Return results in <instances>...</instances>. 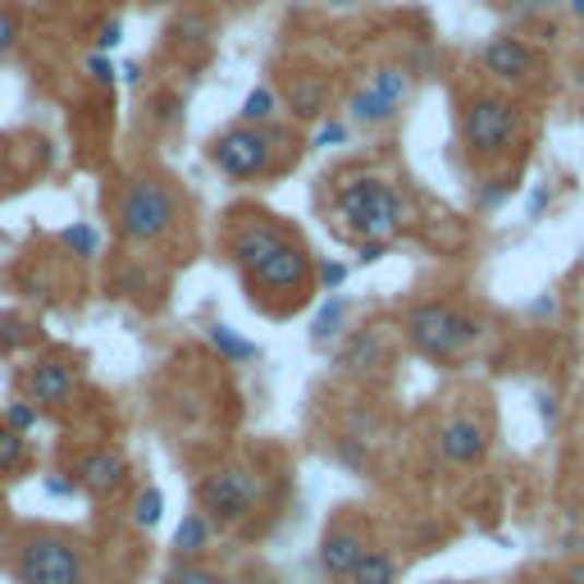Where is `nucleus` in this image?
<instances>
[{"label":"nucleus","instance_id":"obj_1","mask_svg":"<svg viewBox=\"0 0 584 584\" xmlns=\"http://www.w3.org/2000/svg\"><path fill=\"white\" fill-rule=\"evenodd\" d=\"M228 251H234L238 270L247 274V284L261 293H301L315 278V261L307 257V247L265 219L242 224Z\"/></svg>","mask_w":584,"mask_h":584},{"label":"nucleus","instance_id":"obj_2","mask_svg":"<svg viewBox=\"0 0 584 584\" xmlns=\"http://www.w3.org/2000/svg\"><path fill=\"white\" fill-rule=\"evenodd\" d=\"M334 215L351 242H393L406 228V201L393 183L374 179V174H357L338 188Z\"/></svg>","mask_w":584,"mask_h":584},{"label":"nucleus","instance_id":"obj_3","mask_svg":"<svg viewBox=\"0 0 584 584\" xmlns=\"http://www.w3.org/2000/svg\"><path fill=\"white\" fill-rule=\"evenodd\" d=\"M485 334V320L452 301H416L406 311V343L429 361H452Z\"/></svg>","mask_w":584,"mask_h":584},{"label":"nucleus","instance_id":"obj_4","mask_svg":"<svg viewBox=\"0 0 584 584\" xmlns=\"http://www.w3.org/2000/svg\"><path fill=\"white\" fill-rule=\"evenodd\" d=\"M14 584H87V552L56 529H33L14 552Z\"/></svg>","mask_w":584,"mask_h":584},{"label":"nucleus","instance_id":"obj_5","mask_svg":"<svg viewBox=\"0 0 584 584\" xmlns=\"http://www.w3.org/2000/svg\"><path fill=\"white\" fill-rule=\"evenodd\" d=\"M174 219H179V196H174L169 179L142 174V179H133L119 192L115 224L123 242H156L174 228Z\"/></svg>","mask_w":584,"mask_h":584},{"label":"nucleus","instance_id":"obj_6","mask_svg":"<svg viewBox=\"0 0 584 584\" xmlns=\"http://www.w3.org/2000/svg\"><path fill=\"white\" fill-rule=\"evenodd\" d=\"M521 133V115L506 96H470L462 110V138L470 156H502Z\"/></svg>","mask_w":584,"mask_h":584},{"label":"nucleus","instance_id":"obj_7","mask_svg":"<svg viewBox=\"0 0 584 584\" xmlns=\"http://www.w3.org/2000/svg\"><path fill=\"white\" fill-rule=\"evenodd\" d=\"M196 498H201V516L211 525H238L242 516H251V506L261 498V485L247 466H215L196 485Z\"/></svg>","mask_w":584,"mask_h":584},{"label":"nucleus","instance_id":"obj_8","mask_svg":"<svg viewBox=\"0 0 584 584\" xmlns=\"http://www.w3.org/2000/svg\"><path fill=\"white\" fill-rule=\"evenodd\" d=\"M270 142H274V133L251 129V123H234V129L211 142V160L224 179L247 183V179H257V174L270 169Z\"/></svg>","mask_w":584,"mask_h":584},{"label":"nucleus","instance_id":"obj_9","mask_svg":"<svg viewBox=\"0 0 584 584\" xmlns=\"http://www.w3.org/2000/svg\"><path fill=\"white\" fill-rule=\"evenodd\" d=\"M370 548H374L370 544V529L357 516H343V521L329 525V535L320 539V567H324V575L334 580V584H343L351 575V567H357Z\"/></svg>","mask_w":584,"mask_h":584},{"label":"nucleus","instance_id":"obj_10","mask_svg":"<svg viewBox=\"0 0 584 584\" xmlns=\"http://www.w3.org/2000/svg\"><path fill=\"white\" fill-rule=\"evenodd\" d=\"M479 64H485V73L493 83L516 87V83H529V73L539 69V56H535V46H525L521 37L502 33V37H493L485 50H479Z\"/></svg>","mask_w":584,"mask_h":584},{"label":"nucleus","instance_id":"obj_11","mask_svg":"<svg viewBox=\"0 0 584 584\" xmlns=\"http://www.w3.org/2000/svg\"><path fill=\"white\" fill-rule=\"evenodd\" d=\"M79 485L92 498H115L123 485H129V456L115 448H92L79 462Z\"/></svg>","mask_w":584,"mask_h":584},{"label":"nucleus","instance_id":"obj_12","mask_svg":"<svg viewBox=\"0 0 584 584\" xmlns=\"http://www.w3.org/2000/svg\"><path fill=\"white\" fill-rule=\"evenodd\" d=\"M439 452L448 456L452 466H475L479 456L489 452V429H485V420H475V416H452V420L439 429Z\"/></svg>","mask_w":584,"mask_h":584},{"label":"nucleus","instance_id":"obj_13","mask_svg":"<svg viewBox=\"0 0 584 584\" xmlns=\"http://www.w3.org/2000/svg\"><path fill=\"white\" fill-rule=\"evenodd\" d=\"M389 366V343L379 338V329L366 324L357 334H347L343 351H338V370L351 374V379H374L379 370Z\"/></svg>","mask_w":584,"mask_h":584},{"label":"nucleus","instance_id":"obj_14","mask_svg":"<svg viewBox=\"0 0 584 584\" xmlns=\"http://www.w3.org/2000/svg\"><path fill=\"white\" fill-rule=\"evenodd\" d=\"M73 393H79V370L60 357H46L41 366H33L28 374V397L37 406H64Z\"/></svg>","mask_w":584,"mask_h":584},{"label":"nucleus","instance_id":"obj_15","mask_svg":"<svg viewBox=\"0 0 584 584\" xmlns=\"http://www.w3.org/2000/svg\"><path fill=\"white\" fill-rule=\"evenodd\" d=\"M329 100H334V83L329 79H320V73H301V79H293V87H288V110L297 115V119H324V110H329Z\"/></svg>","mask_w":584,"mask_h":584},{"label":"nucleus","instance_id":"obj_16","mask_svg":"<svg viewBox=\"0 0 584 584\" xmlns=\"http://www.w3.org/2000/svg\"><path fill=\"white\" fill-rule=\"evenodd\" d=\"M211 535H215V525L201 516V512H188L179 521V529H174V557H179V562H196V557L206 552Z\"/></svg>","mask_w":584,"mask_h":584},{"label":"nucleus","instance_id":"obj_17","mask_svg":"<svg viewBox=\"0 0 584 584\" xmlns=\"http://www.w3.org/2000/svg\"><path fill=\"white\" fill-rule=\"evenodd\" d=\"M402 567H397V557L389 548H370L357 567H351V575L343 584H397Z\"/></svg>","mask_w":584,"mask_h":584},{"label":"nucleus","instance_id":"obj_18","mask_svg":"<svg viewBox=\"0 0 584 584\" xmlns=\"http://www.w3.org/2000/svg\"><path fill=\"white\" fill-rule=\"evenodd\" d=\"M23 466H28V434L0 425V479H14Z\"/></svg>","mask_w":584,"mask_h":584},{"label":"nucleus","instance_id":"obj_19","mask_svg":"<svg viewBox=\"0 0 584 584\" xmlns=\"http://www.w3.org/2000/svg\"><path fill=\"white\" fill-rule=\"evenodd\" d=\"M347 115L357 119V123H384L389 115H393V106L384 96H379L374 87H361V92H351V100H347Z\"/></svg>","mask_w":584,"mask_h":584},{"label":"nucleus","instance_id":"obj_20","mask_svg":"<svg viewBox=\"0 0 584 584\" xmlns=\"http://www.w3.org/2000/svg\"><path fill=\"white\" fill-rule=\"evenodd\" d=\"M206 334H211V343L224 351L228 361H257V357H261V347H257V343H247V338H238L228 324H211Z\"/></svg>","mask_w":584,"mask_h":584},{"label":"nucleus","instance_id":"obj_21","mask_svg":"<svg viewBox=\"0 0 584 584\" xmlns=\"http://www.w3.org/2000/svg\"><path fill=\"white\" fill-rule=\"evenodd\" d=\"M274 110H278V96H274V87H257L247 100H242V123H251V129H261V123H270L274 119Z\"/></svg>","mask_w":584,"mask_h":584},{"label":"nucleus","instance_id":"obj_22","mask_svg":"<svg viewBox=\"0 0 584 584\" xmlns=\"http://www.w3.org/2000/svg\"><path fill=\"white\" fill-rule=\"evenodd\" d=\"M343 320H347V301H343V297H329V301H324V311H320L315 324H311V338H315V343H329V338L338 334V324H343Z\"/></svg>","mask_w":584,"mask_h":584},{"label":"nucleus","instance_id":"obj_23","mask_svg":"<svg viewBox=\"0 0 584 584\" xmlns=\"http://www.w3.org/2000/svg\"><path fill=\"white\" fill-rule=\"evenodd\" d=\"M370 87H374V92H379V96H384V100H389V106L397 110V106H402V100H406V92H412V79H406V73H402V69H379Z\"/></svg>","mask_w":584,"mask_h":584},{"label":"nucleus","instance_id":"obj_24","mask_svg":"<svg viewBox=\"0 0 584 584\" xmlns=\"http://www.w3.org/2000/svg\"><path fill=\"white\" fill-rule=\"evenodd\" d=\"M160 516H165V493H160L156 485H146V489L138 493V502H133V521H138L142 529H151V525H160Z\"/></svg>","mask_w":584,"mask_h":584},{"label":"nucleus","instance_id":"obj_25","mask_svg":"<svg viewBox=\"0 0 584 584\" xmlns=\"http://www.w3.org/2000/svg\"><path fill=\"white\" fill-rule=\"evenodd\" d=\"M60 242L73 251V257H96V247H100V238H96V228L92 224H69V228H60Z\"/></svg>","mask_w":584,"mask_h":584},{"label":"nucleus","instance_id":"obj_26","mask_svg":"<svg viewBox=\"0 0 584 584\" xmlns=\"http://www.w3.org/2000/svg\"><path fill=\"white\" fill-rule=\"evenodd\" d=\"M169 584H224V575H215L211 567H201V562H179L169 571Z\"/></svg>","mask_w":584,"mask_h":584},{"label":"nucleus","instance_id":"obj_27","mask_svg":"<svg viewBox=\"0 0 584 584\" xmlns=\"http://www.w3.org/2000/svg\"><path fill=\"white\" fill-rule=\"evenodd\" d=\"M5 425L19 429V434H28V429L37 425V406H33V402H14L10 412H5Z\"/></svg>","mask_w":584,"mask_h":584},{"label":"nucleus","instance_id":"obj_28","mask_svg":"<svg viewBox=\"0 0 584 584\" xmlns=\"http://www.w3.org/2000/svg\"><path fill=\"white\" fill-rule=\"evenodd\" d=\"M19 41V14L14 10H0V56H10Z\"/></svg>","mask_w":584,"mask_h":584},{"label":"nucleus","instance_id":"obj_29","mask_svg":"<svg viewBox=\"0 0 584 584\" xmlns=\"http://www.w3.org/2000/svg\"><path fill=\"white\" fill-rule=\"evenodd\" d=\"M315 270H320V288H324V293H334L343 278H347V265H338V261H320Z\"/></svg>","mask_w":584,"mask_h":584},{"label":"nucleus","instance_id":"obj_30","mask_svg":"<svg viewBox=\"0 0 584 584\" xmlns=\"http://www.w3.org/2000/svg\"><path fill=\"white\" fill-rule=\"evenodd\" d=\"M87 73H92V79H96L100 87H110V83H115V69H110V60L100 56V50H96V56H87Z\"/></svg>","mask_w":584,"mask_h":584},{"label":"nucleus","instance_id":"obj_31","mask_svg":"<svg viewBox=\"0 0 584 584\" xmlns=\"http://www.w3.org/2000/svg\"><path fill=\"white\" fill-rule=\"evenodd\" d=\"M96 46H100V50H115V46H119V19H106V23H100Z\"/></svg>","mask_w":584,"mask_h":584},{"label":"nucleus","instance_id":"obj_32","mask_svg":"<svg viewBox=\"0 0 584 584\" xmlns=\"http://www.w3.org/2000/svg\"><path fill=\"white\" fill-rule=\"evenodd\" d=\"M343 138H347V123H324L311 146H334V142H343Z\"/></svg>","mask_w":584,"mask_h":584},{"label":"nucleus","instance_id":"obj_33","mask_svg":"<svg viewBox=\"0 0 584 584\" xmlns=\"http://www.w3.org/2000/svg\"><path fill=\"white\" fill-rule=\"evenodd\" d=\"M539 416H544V425H557V397L552 393H539Z\"/></svg>","mask_w":584,"mask_h":584},{"label":"nucleus","instance_id":"obj_34","mask_svg":"<svg viewBox=\"0 0 584 584\" xmlns=\"http://www.w3.org/2000/svg\"><path fill=\"white\" fill-rule=\"evenodd\" d=\"M548 206V188H535V196H529V219H539Z\"/></svg>","mask_w":584,"mask_h":584},{"label":"nucleus","instance_id":"obj_35","mask_svg":"<svg viewBox=\"0 0 584 584\" xmlns=\"http://www.w3.org/2000/svg\"><path fill=\"white\" fill-rule=\"evenodd\" d=\"M46 493H50V498H69L73 485H69V479H46Z\"/></svg>","mask_w":584,"mask_h":584},{"label":"nucleus","instance_id":"obj_36","mask_svg":"<svg viewBox=\"0 0 584 584\" xmlns=\"http://www.w3.org/2000/svg\"><path fill=\"white\" fill-rule=\"evenodd\" d=\"M389 251V242H361V261H379Z\"/></svg>","mask_w":584,"mask_h":584},{"label":"nucleus","instance_id":"obj_37","mask_svg":"<svg viewBox=\"0 0 584 584\" xmlns=\"http://www.w3.org/2000/svg\"><path fill=\"white\" fill-rule=\"evenodd\" d=\"M529 315H552V297H539L535 307H529Z\"/></svg>","mask_w":584,"mask_h":584},{"label":"nucleus","instance_id":"obj_38","mask_svg":"<svg viewBox=\"0 0 584 584\" xmlns=\"http://www.w3.org/2000/svg\"><path fill=\"white\" fill-rule=\"evenodd\" d=\"M567 10H571L575 19H584V0H567Z\"/></svg>","mask_w":584,"mask_h":584},{"label":"nucleus","instance_id":"obj_39","mask_svg":"<svg viewBox=\"0 0 584 584\" xmlns=\"http://www.w3.org/2000/svg\"><path fill=\"white\" fill-rule=\"evenodd\" d=\"M329 5H351V0H329Z\"/></svg>","mask_w":584,"mask_h":584},{"label":"nucleus","instance_id":"obj_40","mask_svg":"<svg viewBox=\"0 0 584 584\" xmlns=\"http://www.w3.org/2000/svg\"><path fill=\"white\" fill-rule=\"evenodd\" d=\"M142 5H165V0H142Z\"/></svg>","mask_w":584,"mask_h":584},{"label":"nucleus","instance_id":"obj_41","mask_svg":"<svg viewBox=\"0 0 584 584\" xmlns=\"http://www.w3.org/2000/svg\"><path fill=\"white\" fill-rule=\"evenodd\" d=\"M0 174H5V156H0Z\"/></svg>","mask_w":584,"mask_h":584},{"label":"nucleus","instance_id":"obj_42","mask_svg":"<svg viewBox=\"0 0 584 584\" xmlns=\"http://www.w3.org/2000/svg\"><path fill=\"white\" fill-rule=\"evenodd\" d=\"M251 584H270V580H251Z\"/></svg>","mask_w":584,"mask_h":584},{"label":"nucleus","instance_id":"obj_43","mask_svg":"<svg viewBox=\"0 0 584 584\" xmlns=\"http://www.w3.org/2000/svg\"><path fill=\"white\" fill-rule=\"evenodd\" d=\"M0 242H5V234H0Z\"/></svg>","mask_w":584,"mask_h":584},{"label":"nucleus","instance_id":"obj_44","mask_svg":"<svg viewBox=\"0 0 584 584\" xmlns=\"http://www.w3.org/2000/svg\"><path fill=\"white\" fill-rule=\"evenodd\" d=\"M567 584H575V580H567Z\"/></svg>","mask_w":584,"mask_h":584}]
</instances>
